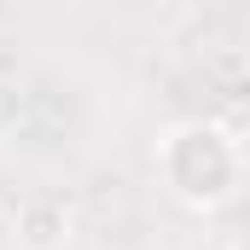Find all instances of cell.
Listing matches in <instances>:
<instances>
[{"label": "cell", "mask_w": 250, "mask_h": 250, "mask_svg": "<svg viewBox=\"0 0 250 250\" xmlns=\"http://www.w3.org/2000/svg\"><path fill=\"white\" fill-rule=\"evenodd\" d=\"M151 163H157V181L169 187V198L187 209H221L245 187V146L221 123H175L157 140Z\"/></svg>", "instance_id": "cell-1"}, {"label": "cell", "mask_w": 250, "mask_h": 250, "mask_svg": "<svg viewBox=\"0 0 250 250\" xmlns=\"http://www.w3.org/2000/svg\"><path fill=\"white\" fill-rule=\"evenodd\" d=\"M12 227H18V239L29 250H59L70 239V209L59 198H23L12 209Z\"/></svg>", "instance_id": "cell-2"}, {"label": "cell", "mask_w": 250, "mask_h": 250, "mask_svg": "<svg viewBox=\"0 0 250 250\" xmlns=\"http://www.w3.org/2000/svg\"><path fill=\"white\" fill-rule=\"evenodd\" d=\"M29 117V87L18 76H0V140H12Z\"/></svg>", "instance_id": "cell-3"}]
</instances>
